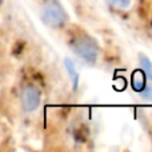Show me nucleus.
I'll return each mask as SVG.
<instances>
[{
    "label": "nucleus",
    "mask_w": 152,
    "mask_h": 152,
    "mask_svg": "<svg viewBox=\"0 0 152 152\" xmlns=\"http://www.w3.org/2000/svg\"><path fill=\"white\" fill-rule=\"evenodd\" d=\"M40 16H42V20L48 27H52V28L61 27L67 21L66 11L58 1H53V0H48L42 5Z\"/></svg>",
    "instance_id": "f257e3e1"
},
{
    "label": "nucleus",
    "mask_w": 152,
    "mask_h": 152,
    "mask_svg": "<svg viewBox=\"0 0 152 152\" xmlns=\"http://www.w3.org/2000/svg\"><path fill=\"white\" fill-rule=\"evenodd\" d=\"M72 50L75 51L76 55H79L83 60L88 61V63H95L97 56H99L97 45L86 36L76 37L72 42Z\"/></svg>",
    "instance_id": "f03ea898"
},
{
    "label": "nucleus",
    "mask_w": 152,
    "mask_h": 152,
    "mask_svg": "<svg viewBox=\"0 0 152 152\" xmlns=\"http://www.w3.org/2000/svg\"><path fill=\"white\" fill-rule=\"evenodd\" d=\"M40 100H42V95L40 91L35 86H26L21 91L20 102L21 107L26 112H34L39 108Z\"/></svg>",
    "instance_id": "7ed1b4c3"
},
{
    "label": "nucleus",
    "mask_w": 152,
    "mask_h": 152,
    "mask_svg": "<svg viewBox=\"0 0 152 152\" xmlns=\"http://www.w3.org/2000/svg\"><path fill=\"white\" fill-rule=\"evenodd\" d=\"M107 3L118 11H127L132 7L134 0H107Z\"/></svg>",
    "instance_id": "20e7f679"
},
{
    "label": "nucleus",
    "mask_w": 152,
    "mask_h": 152,
    "mask_svg": "<svg viewBox=\"0 0 152 152\" xmlns=\"http://www.w3.org/2000/svg\"><path fill=\"white\" fill-rule=\"evenodd\" d=\"M66 67H67V71H68L69 76H71L72 81H74V86L76 87V84H77V72L75 71V67H74V64H72V61L66 60Z\"/></svg>",
    "instance_id": "39448f33"
},
{
    "label": "nucleus",
    "mask_w": 152,
    "mask_h": 152,
    "mask_svg": "<svg viewBox=\"0 0 152 152\" xmlns=\"http://www.w3.org/2000/svg\"><path fill=\"white\" fill-rule=\"evenodd\" d=\"M142 66H143L144 72L148 75V77H150V80H152V64H151V61L148 60L147 58H142Z\"/></svg>",
    "instance_id": "423d86ee"
}]
</instances>
